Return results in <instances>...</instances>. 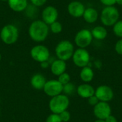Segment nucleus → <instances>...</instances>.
<instances>
[{
    "mask_svg": "<svg viewBox=\"0 0 122 122\" xmlns=\"http://www.w3.org/2000/svg\"><path fill=\"white\" fill-rule=\"evenodd\" d=\"M49 28L42 20L34 21L29 26V35L30 38L36 42H41L46 40L49 35Z\"/></svg>",
    "mask_w": 122,
    "mask_h": 122,
    "instance_id": "nucleus-1",
    "label": "nucleus"
},
{
    "mask_svg": "<svg viewBox=\"0 0 122 122\" xmlns=\"http://www.w3.org/2000/svg\"><path fill=\"white\" fill-rule=\"evenodd\" d=\"M120 14L118 9L114 6H105L100 14V20L105 26H114L119 19Z\"/></svg>",
    "mask_w": 122,
    "mask_h": 122,
    "instance_id": "nucleus-2",
    "label": "nucleus"
},
{
    "mask_svg": "<svg viewBox=\"0 0 122 122\" xmlns=\"http://www.w3.org/2000/svg\"><path fill=\"white\" fill-rule=\"evenodd\" d=\"M69 106V97L65 94H59L51 98L49 103L50 111L53 114H59L66 111Z\"/></svg>",
    "mask_w": 122,
    "mask_h": 122,
    "instance_id": "nucleus-3",
    "label": "nucleus"
},
{
    "mask_svg": "<svg viewBox=\"0 0 122 122\" xmlns=\"http://www.w3.org/2000/svg\"><path fill=\"white\" fill-rule=\"evenodd\" d=\"M74 52V45L71 41L68 40L61 41L55 48V53L57 58L64 61L72 58Z\"/></svg>",
    "mask_w": 122,
    "mask_h": 122,
    "instance_id": "nucleus-4",
    "label": "nucleus"
},
{
    "mask_svg": "<svg viewBox=\"0 0 122 122\" xmlns=\"http://www.w3.org/2000/svg\"><path fill=\"white\" fill-rule=\"evenodd\" d=\"M0 38L1 41L8 45L14 44L19 38V30L13 24L5 25L1 30Z\"/></svg>",
    "mask_w": 122,
    "mask_h": 122,
    "instance_id": "nucleus-5",
    "label": "nucleus"
},
{
    "mask_svg": "<svg viewBox=\"0 0 122 122\" xmlns=\"http://www.w3.org/2000/svg\"><path fill=\"white\" fill-rule=\"evenodd\" d=\"M93 39L91 31L86 29H83L76 34L74 42L79 48L86 49L92 44Z\"/></svg>",
    "mask_w": 122,
    "mask_h": 122,
    "instance_id": "nucleus-6",
    "label": "nucleus"
},
{
    "mask_svg": "<svg viewBox=\"0 0 122 122\" xmlns=\"http://www.w3.org/2000/svg\"><path fill=\"white\" fill-rule=\"evenodd\" d=\"M72 60L74 64L80 68L87 66L90 61V54L86 49L79 48L74 51Z\"/></svg>",
    "mask_w": 122,
    "mask_h": 122,
    "instance_id": "nucleus-7",
    "label": "nucleus"
},
{
    "mask_svg": "<svg viewBox=\"0 0 122 122\" xmlns=\"http://www.w3.org/2000/svg\"><path fill=\"white\" fill-rule=\"evenodd\" d=\"M31 58L37 62L47 61L50 56L49 50L44 45H36L34 46L30 51Z\"/></svg>",
    "mask_w": 122,
    "mask_h": 122,
    "instance_id": "nucleus-8",
    "label": "nucleus"
},
{
    "mask_svg": "<svg viewBox=\"0 0 122 122\" xmlns=\"http://www.w3.org/2000/svg\"><path fill=\"white\" fill-rule=\"evenodd\" d=\"M43 90L47 96L54 97L63 92V85L58 80L52 79L46 81Z\"/></svg>",
    "mask_w": 122,
    "mask_h": 122,
    "instance_id": "nucleus-9",
    "label": "nucleus"
},
{
    "mask_svg": "<svg viewBox=\"0 0 122 122\" xmlns=\"http://www.w3.org/2000/svg\"><path fill=\"white\" fill-rule=\"evenodd\" d=\"M94 114L97 119L105 120L112 114V108L108 102H99L94 107Z\"/></svg>",
    "mask_w": 122,
    "mask_h": 122,
    "instance_id": "nucleus-10",
    "label": "nucleus"
},
{
    "mask_svg": "<svg viewBox=\"0 0 122 122\" xmlns=\"http://www.w3.org/2000/svg\"><path fill=\"white\" fill-rule=\"evenodd\" d=\"M99 102H109L114 98V92L112 89L107 85H101L97 88L94 94Z\"/></svg>",
    "mask_w": 122,
    "mask_h": 122,
    "instance_id": "nucleus-11",
    "label": "nucleus"
},
{
    "mask_svg": "<svg viewBox=\"0 0 122 122\" xmlns=\"http://www.w3.org/2000/svg\"><path fill=\"white\" fill-rule=\"evenodd\" d=\"M59 13L57 9L52 6H48L44 9L41 13L42 21L47 25H50L57 20Z\"/></svg>",
    "mask_w": 122,
    "mask_h": 122,
    "instance_id": "nucleus-12",
    "label": "nucleus"
},
{
    "mask_svg": "<svg viewBox=\"0 0 122 122\" xmlns=\"http://www.w3.org/2000/svg\"><path fill=\"white\" fill-rule=\"evenodd\" d=\"M85 9L83 3L79 1H73L70 2L67 6L69 14L74 18H80L83 16Z\"/></svg>",
    "mask_w": 122,
    "mask_h": 122,
    "instance_id": "nucleus-13",
    "label": "nucleus"
},
{
    "mask_svg": "<svg viewBox=\"0 0 122 122\" xmlns=\"http://www.w3.org/2000/svg\"><path fill=\"white\" fill-rule=\"evenodd\" d=\"M76 92L79 97L84 99H88L95 94V89L89 84L84 83L79 85L76 88Z\"/></svg>",
    "mask_w": 122,
    "mask_h": 122,
    "instance_id": "nucleus-14",
    "label": "nucleus"
},
{
    "mask_svg": "<svg viewBox=\"0 0 122 122\" xmlns=\"http://www.w3.org/2000/svg\"><path fill=\"white\" fill-rule=\"evenodd\" d=\"M66 69V61L61 60V59H56L54 60L51 65V73L54 75L59 76L61 74L64 73Z\"/></svg>",
    "mask_w": 122,
    "mask_h": 122,
    "instance_id": "nucleus-15",
    "label": "nucleus"
},
{
    "mask_svg": "<svg viewBox=\"0 0 122 122\" xmlns=\"http://www.w3.org/2000/svg\"><path fill=\"white\" fill-rule=\"evenodd\" d=\"M83 18L84 21L88 24H94L97 21L99 18V13L96 9L89 7L85 9L83 14Z\"/></svg>",
    "mask_w": 122,
    "mask_h": 122,
    "instance_id": "nucleus-16",
    "label": "nucleus"
},
{
    "mask_svg": "<svg viewBox=\"0 0 122 122\" xmlns=\"http://www.w3.org/2000/svg\"><path fill=\"white\" fill-rule=\"evenodd\" d=\"M46 82L45 77L41 74H36L31 79V85L36 90H43Z\"/></svg>",
    "mask_w": 122,
    "mask_h": 122,
    "instance_id": "nucleus-17",
    "label": "nucleus"
},
{
    "mask_svg": "<svg viewBox=\"0 0 122 122\" xmlns=\"http://www.w3.org/2000/svg\"><path fill=\"white\" fill-rule=\"evenodd\" d=\"M9 6L16 12H21L26 9L28 5L27 0H8Z\"/></svg>",
    "mask_w": 122,
    "mask_h": 122,
    "instance_id": "nucleus-18",
    "label": "nucleus"
},
{
    "mask_svg": "<svg viewBox=\"0 0 122 122\" xmlns=\"http://www.w3.org/2000/svg\"><path fill=\"white\" fill-rule=\"evenodd\" d=\"M92 34L93 38L97 40H104L107 36V30L103 26H97L92 31Z\"/></svg>",
    "mask_w": 122,
    "mask_h": 122,
    "instance_id": "nucleus-19",
    "label": "nucleus"
},
{
    "mask_svg": "<svg viewBox=\"0 0 122 122\" xmlns=\"http://www.w3.org/2000/svg\"><path fill=\"white\" fill-rule=\"evenodd\" d=\"M80 78L81 79L85 82V83H89L92 81L94 79V73L92 69L89 66H85L82 68V69L80 71Z\"/></svg>",
    "mask_w": 122,
    "mask_h": 122,
    "instance_id": "nucleus-20",
    "label": "nucleus"
},
{
    "mask_svg": "<svg viewBox=\"0 0 122 122\" xmlns=\"http://www.w3.org/2000/svg\"><path fill=\"white\" fill-rule=\"evenodd\" d=\"M75 92H76V87L71 82H69L68 84L63 86V92L66 96L72 95L75 93Z\"/></svg>",
    "mask_w": 122,
    "mask_h": 122,
    "instance_id": "nucleus-21",
    "label": "nucleus"
},
{
    "mask_svg": "<svg viewBox=\"0 0 122 122\" xmlns=\"http://www.w3.org/2000/svg\"><path fill=\"white\" fill-rule=\"evenodd\" d=\"M113 32L115 36L122 38V20H119L113 26Z\"/></svg>",
    "mask_w": 122,
    "mask_h": 122,
    "instance_id": "nucleus-22",
    "label": "nucleus"
},
{
    "mask_svg": "<svg viewBox=\"0 0 122 122\" xmlns=\"http://www.w3.org/2000/svg\"><path fill=\"white\" fill-rule=\"evenodd\" d=\"M62 29V24L58 21H56L50 24V30L53 34H59L60 32H61Z\"/></svg>",
    "mask_w": 122,
    "mask_h": 122,
    "instance_id": "nucleus-23",
    "label": "nucleus"
},
{
    "mask_svg": "<svg viewBox=\"0 0 122 122\" xmlns=\"http://www.w3.org/2000/svg\"><path fill=\"white\" fill-rule=\"evenodd\" d=\"M70 80H71V77H70V75L66 72L61 74V75L59 76V78H58V81L64 86L66 84H68L69 82H70Z\"/></svg>",
    "mask_w": 122,
    "mask_h": 122,
    "instance_id": "nucleus-24",
    "label": "nucleus"
},
{
    "mask_svg": "<svg viewBox=\"0 0 122 122\" xmlns=\"http://www.w3.org/2000/svg\"><path fill=\"white\" fill-rule=\"evenodd\" d=\"M46 122H61V119L59 117V114H50L46 120Z\"/></svg>",
    "mask_w": 122,
    "mask_h": 122,
    "instance_id": "nucleus-25",
    "label": "nucleus"
},
{
    "mask_svg": "<svg viewBox=\"0 0 122 122\" xmlns=\"http://www.w3.org/2000/svg\"><path fill=\"white\" fill-rule=\"evenodd\" d=\"M59 117L62 122H68L71 119V114L68 111H64L59 114Z\"/></svg>",
    "mask_w": 122,
    "mask_h": 122,
    "instance_id": "nucleus-26",
    "label": "nucleus"
},
{
    "mask_svg": "<svg viewBox=\"0 0 122 122\" xmlns=\"http://www.w3.org/2000/svg\"><path fill=\"white\" fill-rule=\"evenodd\" d=\"M114 49L118 54L122 55V38L120 39L119 41H117V42L115 44Z\"/></svg>",
    "mask_w": 122,
    "mask_h": 122,
    "instance_id": "nucleus-27",
    "label": "nucleus"
},
{
    "mask_svg": "<svg viewBox=\"0 0 122 122\" xmlns=\"http://www.w3.org/2000/svg\"><path fill=\"white\" fill-rule=\"evenodd\" d=\"M99 102V100L98 99V98L95 95H93L91 97L88 98V103L92 107L96 106Z\"/></svg>",
    "mask_w": 122,
    "mask_h": 122,
    "instance_id": "nucleus-28",
    "label": "nucleus"
},
{
    "mask_svg": "<svg viewBox=\"0 0 122 122\" xmlns=\"http://www.w3.org/2000/svg\"><path fill=\"white\" fill-rule=\"evenodd\" d=\"M99 1L105 6H111L116 4V0H99Z\"/></svg>",
    "mask_w": 122,
    "mask_h": 122,
    "instance_id": "nucleus-29",
    "label": "nucleus"
},
{
    "mask_svg": "<svg viewBox=\"0 0 122 122\" xmlns=\"http://www.w3.org/2000/svg\"><path fill=\"white\" fill-rule=\"evenodd\" d=\"M30 1L35 6H41L45 4L46 0H30Z\"/></svg>",
    "mask_w": 122,
    "mask_h": 122,
    "instance_id": "nucleus-30",
    "label": "nucleus"
},
{
    "mask_svg": "<svg viewBox=\"0 0 122 122\" xmlns=\"http://www.w3.org/2000/svg\"><path fill=\"white\" fill-rule=\"evenodd\" d=\"M105 122H118L117 119L115 117H114L113 115H110L106 119H105Z\"/></svg>",
    "mask_w": 122,
    "mask_h": 122,
    "instance_id": "nucleus-31",
    "label": "nucleus"
},
{
    "mask_svg": "<svg viewBox=\"0 0 122 122\" xmlns=\"http://www.w3.org/2000/svg\"><path fill=\"white\" fill-rule=\"evenodd\" d=\"M116 4H117L120 6H122V0H116Z\"/></svg>",
    "mask_w": 122,
    "mask_h": 122,
    "instance_id": "nucleus-32",
    "label": "nucleus"
},
{
    "mask_svg": "<svg viewBox=\"0 0 122 122\" xmlns=\"http://www.w3.org/2000/svg\"><path fill=\"white\" fill-rule=\"evenodd\" d=\"M94 122H105V120H102V119H97Z\"/></svg>",
    "mask_w": 122,
    "mask_h": 122,
    "instance_id": "nucleus-33",
    "label": "nucleus"
},
{
    "mask_svg": "<svg viewBox=\"0 0 122 122\" xmlns=\"http://www.w3.org/2000/svg\"><path fill=\"white\" fill-rule=\"evenodd\" d=\"M1 54H0V61H1Z\"/></svg>",
    "mask_w": 122,
    "mask_h": 122,
    "instance_id": "nucleus-34",
    "label": "nucleus"
},
{
    "mask_svg": "<svg viewBox=\"0 0 122 122\" xmlns=\"http://www.w3.org/2000/svg\"><path fill=\"white\" fill-rule=\"evenodd\" d=\"M1 1H8V0H1Z\"/></svg>",
    "mask_w": 122,
    "mask_h": 122,
    "instance_id": "nucleus-35",
    "label": "nucleus"
}]
</instances>
